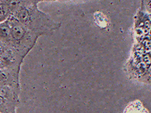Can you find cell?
Listing matches in <instances>:
<instances>
[{"instance_id":"6da1fadb","label":"cell","mask_w":151,"mask_h":113,"mask_svg":"<svg viewBox=\"0 0 151 113\" xmlns=\"http://www.w3.org/2000/svg\"><path fill=\"white\" fill-rule=\"evenodd\" d=\"M11 15L39 37L50 36L61 27V23L54 21L49 14L41 11L37 3L32 1L27 2Z\"/></svg>"},{"instance_id":"7a4b0ae2","label":"cell","mask_w":151,"mask_h":113,"mask_svg":"<svg viewBox=\"0 0 151 113\" xmlns=\"http://www.w3.org/2000/svg\"><path fill=\"white\" fill-rule=\"evenodd\" d=\"M7 21L11 28L9 46L24 59L40 37L19 22L13 15H9Z\"/></svg>"},{"instance_id":"3957f363","label":"cell","mask_w":151,"mask_h":113,"mask_svg":"<svg viewBox=\"0 0 151 113\" xmlns=\"http://www.w3.org/2000/svg\"><path fill=\"white\" fill-rule=\"evenodd\" d=\"M19 94L20 92L8 86H0V97H2L5 100L18 103Z\"/></svg>"},{"instance_id":"277c9868","label":"cell","mask_w":151,"mask_h":113,"mask_svg":"<svg viewBox=\"0 0 151 113\" xmlns=\"http://www.w3.org/2000/svg\"><path fill=\"white\" fill-rule=\"evenodd\" d=\"M10 35H11V28L6 19V21L0 23V42H4L9 46Z\"/></svg>"},{"instance_id":"5b68a950","label":"cell","mask_w":151,"mask_h":113,"mask_svg":"<svg viewBox=\"0 0 151 113\" xmlns=\"http://www.w3.org/2000/svg\"><path fill=\"white\" fill-rule=\"evenodd\" d=\"M30 1L32 0H0V2H4L8 6L10 9L11 14Z\"/></svg>"}]
</instances>
